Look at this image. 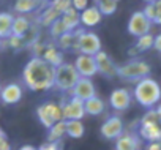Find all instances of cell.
<instances>
[{
	"instance_id": "obj_1",
	"label": "cell",
	"mask_w": 161,
	"mask_h": 150,
	"mask_svg": "<svg viewBox=\"0 0 161 150\" xmlns=\"http://www.w3.org/2000/svg\"><path fill=\"white\" fill-rule=\"evenodd\" d=\"M55 68L41 57H32L22 71V81L33 92H46L54 87Z\"/></svg>"
},
{
	"instance_id": "obj_2",
	"label": "cell",
	"mask_w": 161,
	"mask_h": 150,
	"mask_svg": "<svg viewBox=\"0 0 161 150\" xmlns=\"http://www.w3.org/2000/svg\"><path fill=\"white\" fill-rule=\"evenodd\" d=\"M133 95H134V100L142 108L153 109V106H156L161 100V87L155 79L144 78V79L136 82Z\"/></svg>"
},
{
	"instance_id": "obj_3",
	"label": "cell",
	"mask_w": 161,
	"mask_h": 150,
	"mask_svg": "<svg viewBox=\"0 0 161 150\" xmlns=\"http://www.w3.org/2000/svg\"><path fill=\"white\" fill-rule=\"evenodd\" d=\"M152 68L147 62H144L142 58H131L130 62H126L125 65L117 66V76L125 79V81H141L144 78H148Z\"/></svg>"
},
{
	"instance_id": "obj_4",
	"label": "cell",
	"mask_w": 161,
	"mask_h": 150,
	"mask_svg": "<svg viewBox=\"0 0 161 150\" xmlns=\"http://www.w3.org/2000/svg\"><path fill=\"white\" fill-rule=\"evenodd\" d=\"M73 33L76 36V43L73 49L79 51L84 55H95L97 52L101 51V40L95 32H86L84 29H76Z\"/></svg>"
},
{
	"instance_id": "obj_5",
	"label": "cell",
	"mask_w": 161,
	"mask_h": 150,
	"mask_svg": "<svg viewBox=\"0 0 161 150\" xmlns=\"http://www.w3.org/2000/svg\"><path fill=\"white\" fill-rule=\"evenodd\" d=\"M79 74L74 68L73 63H62L60 66L55 68V79H54V87H57L63 93H69L76 82L79 81Z\"/></svg>"
},
{
	"instance_id": "obj_6",
	"label": "cell",
	"mask_w": 161,
	"mask_h": 150,
	"mask_svg": "<svg viewBox=\"0 0 161 150\" xmlns=\"http://www.w3.org/2000/svg\"><path fill=\"white\" fill-rule=\"evenodd\" d=\"M36 117L41 122V125L44 128H51L55 122L63 120V114H62V108L57 103H44L41 106L36 108Z\"/></svg>"
},
{
	"instance_id": "obj_7",
	"label": "cell",
	"mask_w": 161,
	"mask_h": 150,
	"mask_svg": "<svg viewBox=\"0 0 161 150\" xmlns=\"http://www.w3.org/2000/svg\"><path fill=\"white\" fill-rule=\"evenodd\" d=\"M128 33L139 38L145 33H150V29H152V22L145 18V14L142 11H134L128 21Z\"/></svg>"
},
{
	"instance_id": "obj_8",
	"label": "cell",
	"mask_w": 161,
	"mask_h": 150,
	"mask_svg": "<svg viewBox=\"0 0 161 150\" xmlns=\"http://www.w3.org/2000/svg\"><path fill=\"white\" fill-rule=\"evenodd\" d=\"M60 108H62L63 120H82V117L86 115L84 101L76 97H71L68 101H63Z\"/></svg>"
},
{
	"instance_id": "obj_9",
	"label": "cell",
	"mask_w": 161,
	"mask_h": 150,
	"mask_svg": "<svg viewBox=\"0 0 161 150\" xmlns=\"http://www.w3.org/2000/svg\"><path fill=\"white\" fill-rule=\"evenodd\" d=\"M74 68L77 71V74L80 78H87V79H92L95 74L98 73L97 69V62H95V57L93 55H84V54H79L74 60Z\"/></svg>"
},
{
	"instance_id": "obj_10",
	"label": "cell",
	"mask_w": 161,
	"mask_h": 150,
	"mask_svg": "<svg viewBox=\"0 0 161 150\" xmlns=\"http://www.w3.org/2000/svg\"><path fill=\"white\" fill-rule=\"evenodd\" d=\"M125 126H123V120L119 115H111L109 119H106L100 128V133L104 139H117L123 134Z\"/></svg>"
},
{
	"instance_id": "obj_11",
	"label": "cell",
	"mask_w": 161,
	"mask_h": 150,
	"mask_svg": "<svg viewBox=\"0 0 161 150\" xmlns=\"http://www.w3.org/2000/svg\"><path fill=\"white\" fill-rule=\"evenodd\" d=\"M93 57H95L97 69H98L100 74H103L104 78H109V79L117 76V66H115V63L112 62V58L109 57L108 52L100 51V52H97Z\"/></svg>"
},
{
	"instance_id": "obj_12",
	"label": "cell",
	"mask_w": 161,
	"mask_h": 150,
	"mask_svg": "<svg viewBox=\"0 0 161 150\" xmlns=\"http://www.w3.org/2000/svg\"><path fill=\"white\" fill-rule=\"evenodd\" d=\"M69 93H71V97H76L82 101H87L89 98L97 95V90H95V84L92 82V79L79 78V81L76 82V86L73 87V90Z\"/></svg>"
},
{
	"instance_id": "obj_13",
	"label": "cell",
	"mask_w": 161,
	"mask_h": 150,
	"mask_svg": "<svg viewBox=\"0 0 161 150\" xmlns=\"http://www.w3.org/2000/svg\"><path fill=\"white\" fill-rule=\"evenodd\" d=\"M131 92L128 89H115L109 95V104L115 111H126L131 104Z\"/></svg>"
},
{
	"instance_id": "obj_14",
	"label": "cell",
	"mask_w": 161,
	"mask_h": 150,
	"mask_svg": "<svg viewBox=\"0 0 161 150\" xmlns=\"http://www.w3.org/2000/svg\"><path fill=\"white\" fill-rule=\"evenodd\" d=\"M0 100L5 104H16L22 100V87L16 82L7 84L0 90Z\"/></svg>"
},
{
	"instance_id": "obj_15",
	"label": "cell",
	"mask_w": 161,
	"mask_h": 150,
	"mask_svg": "<svg viewBox=\"0 0 161 150\" xmlns=\"http://www.w3.org/2000/svg\"><path fill=\"white\" fill-rule=\"evenodd\" d=\"M115 150H141V139L136 133H125L115 139Z\"/></svg>"
},
{
	"instance_id": "obj_16",
	"label": "cell",
	"mask_w": 161,
	"mask_h": 150,
	"mask_svg": "<svg viewBox=\"0 0 161 150\" xmlns=\"http://www.w3.org/2000/svg\"><path fill=\"white\" fill-rule=\"evenodd\" d=\"M103 16L100 13V10L93 5V7H87L84 11L79 13V22L84 27H95L101 22Z\"/></svg>"
},
{
	"instance_id": "obj_17",
	"label": "cell",
	"mask_w": 161,
	"mask_h": 150,
	"mask_svg": "<svg viewBox=\"0 0 161 150\" xmlns=\"http://www.w3.org/2000/svg\"><path fill=\"white\" fill-rule=\"evenodd\" d=\"M139 136L148 142H161V126L159 123H148L139 126Z\"/></svg>"
},
{
	"instance_id": "obj_18",
	"label": "cell",
	"mask_w": 161,
	"mask_h": 150,
	"mask_svg": "<svg viewBox=\"0 0 161 150\" xmlns=\"http://www.w3.org/2000/svg\"><path fill=\"white\" fill-rule=\"evenodd\" d=\"M43 60H46L49 65H52L54 68L60 66L63 63V54L58 51V47L55 44H46L44 46V52L41 55Z\"/></svg>"
},
{
	"instance_id": "obj_19",
	"label": "cell",
	"mask_w": 161,
	"mask_h": 150,
	"mask_svg": "<svg viewBox=\"0 0 161 150\" xmlns=\"http://www.w3.org/2000/svg\"><path fill=\"white\" fill-rule=\"evenodd\" d=\"M60 21H62V24H63V27H65L66 32H74V30L77 29V25L80 24V22H79V13H77L73 7L68 8V10L60 16Z\"/></svg>"
},
{
	"instance_id": "obj_20",
	"label": "cell",
	"mask_w": 161,
	"mask_h": 150,
	"mask_svg": "<svg viewBox=\"0 0 161 150\" xmlns=\"http://www.w3.org/2000/svg\"><path fill=\"white\" fill-rule=\"evenodd\" d=\"M46 0H16L14 3V11H18L19 14H27V13H32L35 11L36 8H41L43 3Z\"/></svg>"
},
{
	"instance_id": "obj_21",
	"label": "cell",
	"mask_w": 161,
	"mask_h": 150,
	"mask_svg": "<svg viewBox=\"0 0 161 150\" xmlns=\"http://www.w3.org/2000/svg\"><path fill=\"white\" fill-rule=\"evenodd\" d=\"M84 109H86V114H89V115H100L104 112L106 104L100 97L95 95V97L89 98L87 101H84Z\"/></svg>"
},
{
	"instance_id": "obj_22",
	"label": "cell",
	"mask_w": 161,
	"mask_h": 150,
	"mask_svg": "<svg viewBox=\"0 0 161 150\" xmlns=\"http://www.w3.org/2000/svg\"><path fill=\"white\" fill-rule=\"evenodd\" d=\"M30 21L25 18V16H22V14H19V16H16L14 19H13V25H11V35H16V36H21V38H24V35L29 32V29H30Z\"/></svg>"
},
{
	"instance_id": "obj_23",
	"label": "cell",
	"mask_w": 161,
	"mask_h": 150,
	"mask_svg": "<svg viewBox=\"0 0 161 150\" xmlns=\"http://www.w3.org/2000/svg\"><path fill=\"white\" fill-rule=\"evenodd\" d=\"M60 16H62V14H60L58 11H55L51 5H47V7L41 11V14L38 16V24L43 25V27H49V25L54 24Z\"/></svg>"
},
{
	"instance_id": "obj_24",
	"label": "cell",
	"mask_w": 161,
	"mask_h": 150,
	"mask_svg": "<svg viewBox=\"0 0 161 150\" xmlns=\"http://www.w3.org/2000/svg\"><path fill=\"white\" fill-rule=\"evenodd\" d=\"M66 134V120L55 122L47 133V142H58Z\"/></svg>"
},
{
	"instance_id": "obj_25",
	"label": "cell",
	"mask_w": 161,
	"mask_h": 150,
	"mask_svg": "<svg viewBox=\"0 0 161 150\" xmlns=\"http://www.w3.org/2000/svg\"><path fill=\"white\" fill-rule=\"evenodd\" d=\"M86 133L82 120H66V134L73 139H80Z\"/></svg>"
},
{
	"instance_id": "obj_26",
	"label": "cell",
	"mask_w": 161,
	"mask_h": 150,
	"mask_svg": "<svg viewBox=\"0 0 161 150\" xmlns=\"http://www.w3.org/2000/svg\"><path fill=\"white\" fill-rule=\"evenodd\" d=\"M14 16L10 13H0V38H8L11 35V25H13Z\"/></svg>"
},
{
	"instance_id": "obj_27",
	"label": "cell",
	"mask_w": 161,
	"mask_h": 150,
	"mask_svg": "<svg viewBox=\"0 0 161 150\" xmlns=\"http://www.w3.org/2000/svg\"><path fill=\"white\" fill-rule=\"evenodd\" d=\"M117 3L115 0H97L95 7L100 10L101 16H111L117 11Z\"/></svg>"
},
{
	"instance_id": "obj_28",
	"label": "cell",
	"mask_w": 161,
	"mask_h": 150,
	"mask_svg": "<svg viewBox=\"0 0 161 150\" xmlns=\"http://www.w3.org/2000/svg\"><path fill=\"white\" fill-rule=\"evenodd\" d=\"M57 47L58 49H73L74 47V43H76V36L73 32H65L63 35H60L57 40Z\"/></svg>"
},
{
	"instance_id": "obj_29",
	"label": "cell",
	"mask_w": 161,
	"mask_h": 150,
	"mask_svg": "<svg viewBox=\"0 0 161 150\" xmlns=\"http://www.w3.org/2000/svg\"><path fill=\"white\" fill-rule=\"evenodd\" d=\"M153 38H155V35H152V33H145V35L139 36L134 44L137 52H145L148 49H153Z\"/></svg>"
},
{
	"instance_id": "obj_30",
	"label": "cell",
	"mask_w": 161,
	"mask_h": 150,
	"mask_svg": "<svg viewBox=\"0 0 161 150\" xmlns=\"http://www.w3.org/2000/svg\"><path fill=\"white\" fill-rule=\"evenodd\" d=\"M66 30H65V27H63V24H62V21H60V18L54 22V24H51L49 25V33H51V36L54 38V40H57L60 35H63Z\"/></svg>"
},
{
	"instance_id": "obj_31",
	"label": "cell",
	"mask_w": 161,
	"mask_h": 150,
	"mask_svg": "<svg viewBox=\"0 0 161 150\" xmlns=\"http://www.w3.org/2000/svg\"><path fill=\"white\" fill-rule=\"evenodd\" d=\"M55 11H58L60 14H63L68 8H71V0H52L49 3Z\"/></svg>"
},
{
	"instance_id": "obj_32",
	"label": "cell",
	"mask_w": 161,
	"mask_h": 150,
	"mask_svg": "<svg viewBox=\"0 0 161 150\" xmlns=\"http://www.w3.org/2000/svg\"><path fill=\"white\" fill-rule=\"evenodd\" d=\"M7 44H8L11 49H14V51H21V49L24 47V40H22L21 36L10 35V36L7 38Z\"/></svg>"
},
{
	"instance_id": "obj_33",
	"label": "cell",
	"mask_w": 161,
	"mask_h": 150,
	"mask_svg": "<svg viewBox=\"0 0 161 150\" xmlns=\"http://www.w3.org/2000/svg\"><path fill=\"white\" fill-rule=\"evenodd\" d=\"M148 123H159V119L155 109H148V112H145V115L141 119V125H148Z\"/></svg>"
},
{
	"instance_id": "obj_34",
	"label": "cell",
	"mask_w": 161,
	"mask_h": 150,
	"mask_svg": "<svg viewBox=\"0 0 161 150\" xmlns=\"http://www.w3.org/2000/svg\"><path fill=\"white\" fill-rule=\"evenodd\" d=\"M71 7L79 13V11H84L89 7V0H71Z\"/></svg>"
},
{
	"instance_id": "obj_35",
	"label": "cell",
	"mask_w": 161,
	"mask_h": 150,
	"mask_svg": "<svg viewBox=\"0 0 161 150\" xmlns=\"http://www.w3.org/2000/svg\"><path fill=\"white\" fill-rule=\"evenodd\" d=\"M44 43H41V41H36V43H33L30 47H32V52H33V57H41L43 55V52H44Z\"/></svg>"
},
{
	"instance_id": "obj_36",
	"label": "cell",
	"mask_w": 161,
	"mask_h": 150,
	"mask_svg": "<svg viewBox=\"0 0 161 150\" xmlns=\"http://www.w3.org/2000/svg\"><path fill=\"white\" fill-rule=\"evenodd\" d=\"M38 150H60V144L58 142H46Z\"/></svg>"
},
{
	"instance_id": "obj_37",
	"label": "cell",
	"mask_w": 161,
	"mask_h": 150,
	"mask_svg": "<svg viewBox=\"0 0 161 150\" xmlns=\"http://www.w3.org/2000/svg\"><path fill=\"white\" fill-rule=\"evenodd\" d=\"M153 49L161 52V33L155 35V38H153Z\"/></svg>"
},
{
	"instance_id": "obj_38",
	"label": "cell",
	"mask_w": 161,
	"mask_h": 150,
	"mask_svg": "<svg viewBox=\"0 0 161 150\" xmlns=\"http://www.w3.org/2000/svg\"><path fill=\"white\" fill-rule=\"evenodd\" d=\"M145 150H161V142H148Z\"/></svg>"
},
{
	"instance_id": "obj_39",
	"label": "cell",
	"mask_w": 161,
	"mask_h": 150,
	"mask_svg": "<svg viewBox=\"0 0 161 150\" xmlns=\"http://www.w3.org/2000/svg\"><path fill=\"white\" fill-rule=\"evenodd\" d=\"M19 150H38L36 147H33V145H22Z\"/></svg>"
},
{
	"instance_id": "obj_40",
	"label": "cell",
	"mask_w": 161,
	"mask_h": 150,
	"mask_svg": "<svg viewBox=\"0 0 161 150\" xmlns=\"http://www.w3.org/2000/svg\"><path fill=\"white\" fill-rule=\"evenodd\" d=\"M128 55H131V57H134V55H137V49H136V47H131V49L128 51Z\"/></svg>"
},
{
	"instance_id": "obj_41",
	"label": "cell",
	"mask_w": 161,
	"mask_h": 150,
	"mask_svg": "<svg viewBox=\"0 0 161 150\" xmlns=\"http://www.w3.org/2000/svg\"><path fill=\"white\" fill-rule=\"evenodd\" d=\"M155 111H156V114H158V119H159V122H161V104H158V108H156Z\"/></svg>"
},
{
	"instance_id": "obj_42",
	"label": "cell",
	"mask_w": 161,
	"mask_h": 150,
	"mask_svg": "<svg viewBox=\"0 0 161 150\" xmlns=\"http://www.w3.org/2000/svg\"><path fill=\"white\" fill-rule=\"evenodd\" d=\"M153 24H161V16H159V18H156V19H155V22H153Z\"/></svg>"
},
{
	"instance_id": "obj_43",
	"label": "cell",
	"mask_w": 161,
	"mask_h": 150,
	"mask_svg": "<svg viewBox=\"0 0 161 150\" xmlns=\"http://www.w3.org/2000/svg\"><path fill=\"white\" fill-rule=\"evenodd\" d=\"M145 3H153V2H156V0H144Z\"/></svg>"
},
{
	"instance_id": "obj_44",
	"label": "cell",
	"mask_w": 161,
	"mask_h": 150,
	"mask_svg": "<svg viewBox=\"0 0 161 150\" xmlns=\"http://www.w3.org/2000/svg\"><path fill=\"white\" fill-rule=\"evenodd\" d=\"M2 47H3V40L0 38V49H2Z\"/></svg>"
},
{
	"instance_id": "obj_45",
	"label": "cell",
	"mask_w": 161,
	"mask_h": 150,
	"mask_svg": "<svg viewBox=\"0 0 161 150\" xmlns=\"http://www.w3.org/2000/svg\"><path fill=\"white\" fill-rule=\"evenodd\" d=\"M46 2H52V0H46Z\"/></svg>"
},
{
	"instance_id": "obj_46",
	"label": "cell",
	"mask_w": 161,
	"mask_h": 150,
	"mask_svg": "<svg viewBox=\"0 0 161 150\" xmlns=\"http://www.w3.org/2000/svg\"><path fill=\"white\" fill-rule=\"evenodd\" d=\"M2 133H3V131H2V130H0V134H2Z\"/></svg>"
},
{
	"instance_id": "obj_47",
	"label": "cell",
	"mask_w": 161,
	"mask_h": 150,
	"mask_svg": "<svg viewBox=\"0 0 161 150\" xmlns=\"http://www.w3.org/2000/svg\"><path fill=\"white\" fill-rule=\"evenodd\" d=\"M0 90H2V86H0Z\"/></svg>"
},
{
	"instance_id": "obj_48",
	"label": "cell",
	"mask_w": 161,
	"mask_h": 150,
	"mask_svg": "<svg viewBox=\"0 0 161 150\" xmlns=\"http://www.w3.org/2000/svg\"><path fill=\"white\" fill-rule=\"evenodd\" d=\"M115 2H119V0H115Z\"/></svg>"
}]
</instances>
